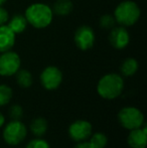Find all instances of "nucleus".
Wrapping results in <instances>:
<instances>
[{"mask_svg": "<svg viewBox=\"0 0 147 148\" xmlns=\"http://www.w3.org/2000/svg\"><path fill=\"white\" fill-rule=\"evenodd\" d=\"M27 23L36 28H45L53 21V12L49 5L43 3H34L25 10Z\"/></svg>", "mask_w": 147, "mask_h": 148, "instance_id": "nucleus-1", "label": "nucleus"}, {"mask_svg": "<svg viewBox=\"0 0 147 148\" xmlns=\"http://www.w3.org/2000/svg\"><path fill=\"white\" fill-rule=\"evenodd\" d=\"M124 89V81L118 74H107L100 79L97 85V92L102 98L113 100L119 97Z\"/></svg>", "mask_w": 147, "mask_h": 148, "instance_id": "nucleus-2", "label": "nucleus"}, {"mask_svg": "<svg viewBox=\"0 0 147 148\" xmlns=\"http://www.w3.org/2000/svg\"><path fill=\"white\" fill-rule=\"evenodd\" d=\"M140 8L134 1L126 0L116 7L114 17L116 22L122 26H131L138 21L140 17Z\"/></svg>", "mask_w": 147, "mask_h": 148, "instance_id": "nucleus-3", "label": "nucleus"}, {"mask_svg": "<svg viewBox=\"0 0 147 148\" xmlns=\"http://www.w3.org/2000/svg\"><path fill=\"white\" fill-rule=\"evenodd\" d=\"M118 120L122 127L128 130H133L143 126L144 116L136 107H124L118 113Z\"/></svg>", "mask_w": 147, "mask_h": 148, "instance_id": "nucleus-4", "label": "nucleus"}, {"mask_svg": "<svg viewBox=\"0 0 147 148\" xmlns=\"http://www.w3.org/2000/svg\"><path fill=\"white\" fill-rule=\"evenodd\" d=\"M27 135L26 126L20 120H12L4 127L3 139L8 145H17L21 143Z\"/></svg>", "mask_w": 147, "mask_h": 148, "instance_id": "nucleus-5", "label": "nucleus"}, {"mask_svg": "<svg viewBox=\"0 0 147 148\" xmlns=\"http://www.w3.org/2000/svg\"><path fill=\"white\" fill-rule=\"evenodd\" d=\"M20 58L11 49L1 53L0 55V75L3 77H10L15 75L20 68Z\"/></svg>", "mask_w": 147, "mask_h": 148, "instance_id": "nucleus-6", "label": "nucleus"}, {"mask_svg": "<svg viewBox=\"0 0 147 148\" xmlns=\"http://www.w3.org/2000/svg\"><path fill=\"white\" fill-rule=\"evenodd\" d=\"M63 82V74L61 70L55 66H49L41 72L40 83L46 90H55Z\"/></svg>", "mask_w": 147, "mask_h": 148, "instance_id": "nucleus-7", "label": "nucleus"}, {"mask_svg": "<svg viewBox=\"0 0 147 148\" xmlns=\"http://www.w3.org/2000/svg\"><path fill=\"white\" fill-rule=\"evenodd\" d=\"M93 127L90 122L86 120H77L69 127V135L74 141H85L92 134Z\"/></svg>", "mask_w": 147, "mask_h": 148, "instance_id": "nucleus-8", "label": "nucleus"}, {"mask_svg": "<svg viewBox=\"0 0 147 148\" xmlns=\"http://www.w3.org/2000/svg\"><path fill=\"white\" fill-rule=\"evenodd\" d=\"M75 43L82 51H88L94 45V30L88 25H82L75 32Z\"/></svg>", "mask_w": 147, "mask_h": 148, "instance_id": "nucleus-9", "label": "nucleus"}, {"mask_svg": "<svg viewBox=\"0 0 147 148\" xmlns=\"http://www.w3.org/2000/svg\"><path fill=\"white\" fill-rule=\"evenodd\" d=\"M130 36L127 29L124 26L113 27L109 34V41L112 47L117 49H123L129 43Z\"/></svg>", "mask_w": 147, "mask_h": 148, "instance_id": "nucleus-10", "label": "nucleus"}, {"mask_svg": "<svg viewBox=\"0 0 147 148\" xmlns=\"http://www.w3.org/2000/svg\"><path fill=\"white\" fill-rule=\"evenodd\" d=\"M127 142L131 148H145L147 142L146 127L143 126L140 128L130 130Z\"/></svg>", "mask_w": 147, "mask_h": 148, "instance_id": "nucleus-11", "label": "nucleus"}, {"mask_svg": "<svg viewBox=\"0 0 147 148\" xmlns=\"http://www.w3.org/2000/svg\"><path fill=\"white\" fill-rule=\"evenodd\" d=\"M15 33L6 24L0 25V53L10 51L15 43Z\"/></svg>", "mask_w": 147, "mask_h": 148, "instance_id": "nucleus-12", "label": "nucleus"}, {"mask_svg": "<svg viewBox=\"0 0 147 148\" xmlns=\"http://www.w3.org/2000/svg\"><path fill=\"white\" fill-rule=\"evenodd\" d=\"M27 24L28 23L25 16L21 15V14H16V15L12 16L11 19L8 20L6 25L13 31L15 34H19V33H22L25 30Z\"/></svg>", "mask_w": 147, "mask_h": 148, "instance_id": "nucleus-13", "label": "nucleus"}, {"mask_svg": "<svg viewBox=\"0 0 147 148\" xmlns=\"http://www.w3.org/2000/svg\"><path fill=\"white\" fill-rule=\"evenodd\" d=\"M30 130L36 137H42L47 131V121L42 117L34 119L30 124Z\"/></svg>", "mask_w": 147, "mask_h": 148, "instance_id": "nucleus-14", "label": "nucleus"}, {"mask_svg": "<svg viewBox=\"0 0 147 148\" xmlns=\"http://www.w3.org/2000/svg\"><path fill=\"white\" fill-rule=\"evenodd\" d=\"M138 70V62L133 58H128L122 62L120 66L121 74L125 77H131L137 72Z\"/></svg>", "mask_w": 147, "mask_h": 148, "instance_id": "nucleus-15", "label": "nucleus"}, {"mask_svg": "<svg viewBox=\"0 0 147 148\" xmlns=\"http://www.w3.org/2000/svg\"><path fill=\"white\" fill-rule=\"evenodd\" d=\"M73 2L71 0H57L53 5V12L57 15H68L73 10Z\"/></svg>", "mask_w": 147, "mask_h": 148, "instance_id": "nucleus-16", "label": "nucleus"}, {"mask_svg": "<svg viewBox=\"0 0 147 148\" xmlns=\"http://www.w3.org/2000/svg\"><path fill=\"white\" fill-rule=\"evenodd\" d=\"M16 82L21 88H29L32 85V75L29 71L26 70H18L16 73Z\"/></svg>", "mask_w": 147, "mask_h": 148, "instance_id": "nucleus-17", "label": "nucleus"}, {"mask_svg": "<svg viewBox=\"0 0 147 148\" xmlns=\"http://www.w3.org/2000/svg\"><path fill=\"white\" fill-rule=\"evenodd\" d=\"M91 137V140L89 142L92 144L94 148H105L108 143V138L102 132H97L93 134Z\"/></svg>", "mask_w": 147, "mask_h": 148, "instance_id": "nucleus-18", "label": "nucleus"}, {"mask_svg": "<svg viewBox=\"0 0 147 148\" xmlns=\"http://www.w3.org/2000/svg\"><path fill=\"white\" fill-rule=\"evenodd\" d=\"M12 98V89L7 85H0V107L7 105Z\"/></svg>", "mask_w": 147, "mask_h": 148, "instance_id": "nucleus-19", "label": "nucleus"}, {"mask_svg": "<svg viewBox=\"0 0 147 148\" xmlns=\"http://www.w3.org/2000/svg\"><path fill=\"white\" fill-rule=\"evenodd\" d=\"M25 148H51L49 142L44 139H41L40 137H37L36 139H32L27 143Z\"/></svg>", "mask_w": 147, "mask_h": 148, "instance_id": "nucleus-20", "label": "nucleus"}, {"mask_svg": "<svg viewBox=\"0 0 147 148\" xmlns=\"http://www.w3.org/2000/svg\"><path fill=\"white\" fill-rule=\"evenodd\" d=\"M115 17L110 15V14H105L101 17L100 19V24L103 28L105 29H109V28H113L115 25Z\"/></svg>", "mask_w": 147, "mask_h": 148, "instance_id": "nucleus-21", "label": "nucleus"}, {"mask_svg": "<svg viewBox=\"0 0 147 148\" xmlns=\"http://www.w3.org/2000/svg\"><path fill=\"white\" fill-rule=\"evenodd\" d=\"M9 116L12 120H20L23 116V109L19 105H13L9 109Z\"/></svg>", "mask_w": 147, "mask_h": 148, "instance_id": "nucleus-22", "label": "nucleus"}, {"mask_svg": "<svg viewBox=\"0 0 147 148\" xmlns=\"http://www.w3.org/2000/svg\"><path fill=\"white\" fill-rule=\"evenodd\" d=\"M9 20V14H8L7 10L0 6V25H4L6 24Z\"/></svg>", "mask_w": 147, "mask_h": 148, "instance_id": "nucleus-23", "label": "nucleus"}, {"mask_svg": "<svg viewBox=\"0 0 147 148\" xmlns=\"http://www.w3.org/2000/svg\"><path fill=\"white\" fill-rule=\"evenodd\" d=\"M74 148H94L92 146V144H91L90 142H88V141H81V142H78L76 145H75Z\"/></svg>", "mask_w": 147, "mask_h": 148, "instance_id": "nucleus-24", "label": "nucleus"}, {"mask_svg": "<svg viewBox=\"0 0 147 148\" xmlns=\"http://www.w3.org/2000/svg\"><path fill=\"white\" fill-rule=\"evenodd\" d=\"M4 122H5V118H4V116L2 115V113L0 112V128L4 125Z\"/></svg>", "mask_w": 147, "mask_h": 148, "instance_id": "nucleus-25", "label": "nucleus"}, {"mask_svg": "<svg viewBox=\"0 0 147 148\" xmlns=\"http://www.w3.org/2000/svg\"><path fill=\"white\" fill-rule=\"evenodd\" d=\"M6 1H7V0H0V6H2V5H3V4L5 3Z\"/></svg>", "mask_w": 147, "mask_h": 148, "instance_id": "nucleus-26", "label": "nucleus"}]
</instances>
